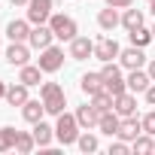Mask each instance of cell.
Masks as SVG:
<instances>
[{
	"label": "cell",
	"mask_w": 155,
	"mask_h": 155,
	"mask_svg": "<svg viewBox=\"0 0 155 155\" xmlns=\"http://www.w3.org/2000/svg\"><path fill=\"white\" fill-rule=\"evenodd\" d=\"M52 40H55V34H52V28L49 25H34L31 28V37H28V43L34 46V49H46V46H52Z\"/></svg>",
	"instance_id": "ba28073f"
},
{
	"label": "cell",
	"mask_w": 155,
	"mask_h": 155,
	"mask_svg": "<svg viewBox=\"0 0 155 155\" xmlns=\"http://www.w3.org/2000/svg\"><path fill=\"white\" fill-rule=\"evenodd\" d=\"M128 37H131V46H140V49H146L152 40H155V34L149 31V28H134V31H128Z\"/></svg>",
	"instance_id": "603a6c76"
},
{
	"label": "cell",
	"mask_w": 155,
	"mask_h": 155,
	"mask_svg": "<svg viewBox=\"0 0 155 155\" xmlns=\"http://www.w3.org/2000/svg\"><path fill=\"white\" fill-rule=\"evenodd\" d=\"M15 137H18V131H15V128H9V125L0 128V152L15 149Z\"/></svg>",
	"instance_id": "83f0119b"
},
{
	"label": "cell",
	"mask_w": 155,
	"mask_h": 155,
	"mask_svg": "<svg viewBox=\"0 0 155 155\" xmlns=\"http://www.w3.org/2000/svg\"><path fill=\"white\" fill-rule=\"evenodd\" d=\"M149 12H152V15H155V0H149Z\"/></svg>",
	"instance_id": "74e56055"
},
{
	"label": "cell",
	"mask_w": 155,
	"mask_h": 155,
	"mask_svg": "<svg viewBox=\"0 0 155 155\" xmlns=\"http://www.w3.org/2000/svg\"><path fill=\"white\" fill-rule=\"evenodd\" d=\"M76 146H79L82 152H97V146H101V143H97V137H94V134H88V131H85V134H79Z\"/></svg>",
	"instance_id": "f546056e"
},
{
	"label": "cell",
	"mask_w": 155,
	"mask_h": 155,
	"mask_svg": "<svg viewBox=\"0 0 155 155\" xmlns=\"http://www.w3.org/2000/svg\"><path fill=\"white\" fill-rule=\"evenodd\" d=\"M18 82H25L28 88L40 85V82H43V67H40V64H37V67H34V64H25L21 73H18Z\"/></svg>",
	"instance_id": "d6986e66"
},
{
	"label": "cell",
	"mask_w": 155,
	"mask_h": 155,
	"mask_svg": "<svg viewBox=\"0 0 155 155\" xmlns=\"http://www.w3.org/2000/svg\"><path fill=\"white\" fill-rule=\"evenodd\" d=\"M12 67H25L28 64V58H31V52H28V46L25 43H9V49H6V55H3Z\"/></svg>",
	"instance_id": "9a60e30c"
},
{
	"label": "cell",
	"mask_w": 155,
	"mask_h": 155,
	"mask_svg": "<svg viewBox=\"0 0 155 155\" xmlns=\"http://www.w3.org/2000/svg\"><path fill=\"white\" fill-rule=\"evenodd\" d=\"M101 76H104V88H107L113 97H119L122 91H128V82H125V76H122V70H119L113 61H107V64H104Z\"/></svg>",
	"instance_id": "277c9868"
},
{
	"label": "cell",
	"mask_w": 155,
	"mask_h": 155,
	"mask_svg": "<svg viewBox=\"0 0 155 155\" xmlns=\"http://www.w3.org/2000/svg\"><path fill=\"white\" fill-rule=\"evenodd\" d=\"M40 101L46 104V113L49 116H61L64 107H67V94L58 82H43L40 85Z\"/></svg>",
	"instance_id": "6da1fadb"
},
{
	"label": "cell",
	"mask_w": 155,
	"mask_h": 155,
	"mask_svg": "<svg viewBox=\"0 0 155 155\" xmlns=\"http://www.w3.org/2000/svg\"><path fill=\"white\" fill-rule=\"evenodd\" d=\"M113 101H116V97H113L107 88L97 91V94H91V107H94L97 113H110V110H113Z\"/></svg>",
	"instance_id": "d4e9b609"
},
{
	"label": "cell",
	"mask_w": 155,
	"mask_h": 155,
	"mask_svg": "<svg viewBox=\"0 0 155 155\" xmlns=\"http://www.w3.org/2000/svg\"><path fill=\"white\" fill-rule=\"evenodd\" d=\"M31 97H28V85L18 82V85H6V104L9 107H25Z\"/></svg>",
	"instance_id": "e0dca14e"
},
{
	"label": "cell",
	"mask_w": 155,
	"mask_h": 155,
	"mask_svg": "<svg viewBox=\"0 0 155 155\" xmlns=\"http://www.w3.org/2000/svg\"><path fill=\"white\" fill-rule=\"evenodd\" d=\"M131 152H140V155L155 152V140H152V134H140V137L131 143Z\"/></svg>",
	"instance_id": "4316f807"
},
{
	"label": "cell",
	"mask_w": 155,
	"mask_h": 155,
	"mask_svg": "<svg viewBox=\"0 0 155 155\" xmlns=\"http://www.w3.org/2000/svg\"><path fill=\"white\" fill-rule=\"evenodd\" d=\"M49 28H52L55 40H64V43H70L76 34H79L76 21H73L70 15H64V12H52V18H49Z\"/></svg>",
	"instance_id": "3957f363"
},
{
	"label": "cell",
	"mask_w": 155,
	"mask_h": 155,
	"mask_svg": "<svg viewBox=\"0 0 155 155\" xmlns=\"http://www.w3.org/2000/svg\"><path fill=\"white\" fill-rule=\"evenodd\" d=\"M31 134H34L37 146H52V140H55V128H52V125H46L43 119L34 125V131H31Z\"/></svg>",
	"instance_id": "44dd1931"
},
{
	"label": "cell",
	"mask_w": 155,
	"mask_h": 155,
	"mask_svg": "<svg viewBox=\"0 0 155 155\" xmlns=\"http://www.w3.org/2000/svg\"><path fill=\"white\" fill-rule=\"evenodd\" d=\"M79 88L91 97V94H97V91H104V76L101 73H85L82 79H79Z\"/></svg>",
	"instance_id": "7402d4cb"
},
{
	"label": "cell",
	"mask_w": 155,
	"mask_h": 155,
	"mask_svg": "<svg viewBox=\"0 0 155 155\" xmlns=\"http://www.w3.org/2000/svg\"><path fill=\"white\" fill-rule=\"evenodd\" d=\"M134 0H107V6H116V9H128Z\"/></svg>",
	"instance_id": "d6a6232c"
},
{
	"label": "cell",
	"mask_w": 155,
	"mask_h": 155,
	"mask_svg": "<svg viewBox=\"0 0 155 155\" xmlns=\"http://www.w3.org/2000/svg\"><path fill=\"white\" fill-rule=\"evenodd\" d=\"M12 6H28V0H9Z\"/></svg>",
	"instance_id": "8d00e7d4"
},
{
	"label": "cell",
	"mask_w": 155,
	"mask_h": 155,
	"mask_svg": "<svg viewBox=\"0 0 155 155\" xmlns=\"http://www.w3.org/2000/svg\"><path fill=\"white\" fill-rule=\"evenodd\" d=\"M34 146H37L34 134H28V131H18V137H15V152H18V155H28V152H34Z\"/></svg>",
	"instance_id": "484cf974"
},
{
	"label": "cell",
	"mask_w": 155,
	"mask_h": 155,
	"mask_svg": "<svg viewBox=\"0 0 155 155\" xmlns=\"http://www.w3.org/2000/svg\"><path fill=\"white\" fill-rule=\"evenodd\" d=\"M140 122H143V134H152V137H155V110H152V113H146Z\"/></svg>",
	"instance_id": "1f68e13d"
},
{
	"label": "cell",
	"mask_w": 155,
	"mask_h": 155,
	"mask_svg": "<svg viewBox=\"0 0 155 155\" xmlns=\"http://www.w3.org/2000/svg\"><path fill=\"white\" fill-rule=\"evenodd\" d=\"M55 140L61 146H73L76 140H79V122H76V116H70V113L58 116V122H55Z\"/></svg>",
	"instance_id": "7a4b0ae2"
},
{
	"label": "cell",
	"mask_w": 155,
	"mask_h": 155,
	"mask_svg": "<svg viewBox=\"0 0 155 155\" xmlns=\"http://www.w3.org/2000/svg\"><path fill=\"white\" fill-rule=\"evenodd\" d=\"M119 125H122V116H119L116 110H110V113H101V122H97V128H101L104 134L116 137V134H119Z\"/></svg>",
	"instance_id": "ac0fdd59"
},
{
	"label": "cell",
	"mask_w": 155,
	"mask_h": 155,
	"mask_svg": "<svg viewBox=\"0 0 155 155\" xmlns=\"http://www.w3.org/2000/svg\"><path fill=\"white\" fill-rule=\"evenodd\" d=\"M6 37H9V43H25L31 37V21H21V18L9 21L6 25Z\"/></svg>",
	"instance_id": "5bb4252c"
},
{
	"label": "cell",
	"mask_w": 155,
	"mask_h": 155,
	"mask_svg": "<svg viewBox=\"0 0 155 155\" xmlns=\"http://www.w3.org/2000/svg\"><path fill=\"white\" fill-rule=\"evenodd\" d=\"M94 55V43L88 40V37H73L70 40V58L73 61H85V58H91Z\"/></svg>",
	"instance_id": "30bf717a"
},
{
	"label": "cell",
	"mask_w": 155,
	"mask_h": 155,
	"mask_svg": "<svg viewBox=\"0 0 155 155\" xmlns=\"http://www.w3.org/2000/svg\"><path fill=\"white\" fill-rule=\"evenodd\" d=\"M143 94H146V104H149V107H155V82H152V85H149Z\"/></svg>",
	"instance_id": "836d02e7"
},
{
	"label": "cell",
	"mask_w": 155,
	"mask_h": 155,
	"mask_svg": "<svg viewBox=\"0 0 155 155\" xmlns=\"http://www.w3.org/2000/svg\"><path fill=\"white\" fill-rule=\"evenodd\" d=\"M52 18V0H28V21L46 25Z\"/></svg>",
	"instance_id": "8992f818"
},
{
	"label": "cell",
	"mask_w": 155,
	"mask_h": 155,
	"mask_svg": "<svg viewBox=\"0 0 155 155\" xmlns=\"http://www.w3.org/2000/svg\"><path fill=\"white\" fill-rule=\"evenodd\" d=\"M113 110L125 119V116H137V97H134V91H122L116 101H113Z\"/></svg>",
	"instance_id": "8fae6325"
},
{
	"label": "cell",
	"mask_w": 155,
	"mask_h": 155,
	"mask_svg": "<svg viewBox=\"0 0 155 155\" xmlns=\"http://www.w3.org/2000/svg\"><path fill=\"white\" fill-rule=\"evenodd\" d=\"M119 21H122V18H119L116 6H107V9H101V12H97V25H101L104 31H113V28H116Z\"/></svg>",
	"instance_id": "cb8c5ba5"
},
{
	"label": "cell",
	"mask_w": 155,
	"mask_h": 155,
	"mask_svg": "<svg viewBox=\"0 0 155 155\" xmlns=\"http://www.w3.org/2000/svg\"><path fill=\"white\" fill-rule=\"evenodd\" d=\"M76 122H79V128L91 131V128H97V122H101V113H97L91 104H85V107H79V110H76Z\"/></svg>",
	"instance_id": "4fadbf2b"
},
{
	"label": "cell",
	"mask_w": 155,
	"mask_h": 155,
	"mask_svg": "<svg viewBox=\"0 0 155 155\" xmlns=\"http://www.w3.org/2000/svg\"><path fill=\"white\" fill-rule=\"evenodd\" d=\"M3 97H6V82L0 79V101H3Z\"/></svg>",
	"instance_id": "d590c367"
},
{
	"label": "cell",
	"mask_w": 155,
	"mask_h": 155,
	"mask_svg": "<svg viewBox=\"0 0 155 155\" xmlns=\"http://www.w3.org/2000/svg\"><path fill=\"white\" fill-rule=\"evenodd\" d=\"M149 76H152V82H155V61H149V70H146Z\"/></svg>",
	"instance_id": "e575fe53"
},
{
	"label": "cell",
	"mask_w": 155,
	"mask_h": 155,
	"mask_svg": "<svg viewBox=\"0 0 155 155\" xmlns=\"http://www.w3.org/2000/svg\"><path fill=\"white\" fill-rule=\"evenodd\" d=\"M125 82H128V91H134V94H137V91H146V88L152 85V76H149V73H143V70L137 67V70H131V76H128Z\"/></svg>",
	"instance_id": "2e32d148"
},
{
	"label": "cell",
	"mask_w": 155,
	"mask_h": 155,
	"mask_svg": "<svg viewBox=\"0 0 155 155\" xmlns=\"http://www.w3.org/2000/svg\"><path fill=\"white\" fill-rule=\"evenodd\" d=\"M152 34H155V28H152Z\"/></svg>",
	"instance_id": "f35d334b"
},
{
	"label": "cell",
	"mask_w": 155,
	"mask_h": 155,
	"mask_svg": "<svg viewBox=\"0 0 155 155\" xmlns=\"http://www.w3.org/2000/svg\"><path fill=\"white\" fill-rule=\"evenodd\" d=\"M21 116H25V122L37 125V122L46 116V104H43V101H28V104L21 107Z\"/></svg>",
	"instance_id": "ffe728a7"
},
{
	"label": "cell",
	"mask_w": 155,
	"mask_h": 155,
	"mask_svg": "<svg viewBox=\"0 0 155 155\" xmlns=\"http://www.w3.org/2000/svg\"><path fill=\"white\" fill-rule=\"evenodd\" d=\"M128 152H131V143H128V140L119 137V140L110 143V155H128Z\"/></svg>",
	"instance_id": "4dcf8cb0"
},
{
	"label": "cell",
	"mask_w": 155,
	"mask_h": 155,
	"mask_svg": "<svg viewBox=\"0 0 155 155\" xmlns=\"http://www.w3.org/2000/svg\"><path fill=\"white\" fill-rule=\"evenodd\" d=\"M119 52H122V49H119V43H116L113 37H101V40L94 43V58L104 61V64L113 61V58H119Z\"/></svg>",
	"instance_id": "52a82bcc"
},
{
	"label": "cell",
	"mask_w": 155,
	"mask_h": 155,
	"mask_svg": "<svg viewBox=\"0 0 155 155\" xmlns=\"http://www.w3.org/2000/svg\"><path fill=\"white\" fill-rule=\"evenodd\" d=\"M119 61H122V67L137 70V67H143V64H146V55H143V49H140V46H131V49L119 52Z\"/></svg>",
	"instance_id": "7c38bea8"
},
{
	"label": "cell",
	"mask_w": 155,
	"mask_h": 155,
	"mask_svg": "<svg viewBox=\"0 0 155 155\" xmlns=\"http://www.w3.org/2000/svg\"><path fill=\"white\" fill-rule=\"evenodd\" d=\"M122 25H125V31H134V28H140V25H143V9H125V15H122Z\"/></svg>",
	"instance_id": "f1b7e54d"
},
{
	"label": "cell",
	"mask_w": 155,
	"mask_h": 155,
	"mask_svg": "<svg viewBox=\"0 0 155 155\" xmlns=\"http://www.w3.org/2000/svg\"><path fill=\"white\" fill-rule=\"evenodd\" d=\"M40 67H43V73H58L61 67H64V49L61 46H46L43 52H40V61H37Z\"/></svg>",
	"instance_id": "5b68a950"
},
{
	"label": "cell",
	"mask_w": 155,
	"mask_h": 155,
	"mask_svg": "<svg viewBox=\"0 0 155 155\" xmlns=\"http://www.w3.org/2000/svg\"><path fill=\"white\" fill-rule=\"evenodd\" d=\"M140 134H143V122H140L137 116H125V119H122V125H119V134H116V137H122V140L134 143Z\"/></svg>",
	"instance_id": "9c48e42d"
}]
</instances>
